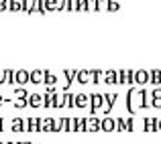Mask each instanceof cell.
<instances>
[{
	"mask_svg": "<svg viewBox=\"0 0 161 144\" xmlns=\"http://www.w3.org/2000/svg\"><path fill=\"white\" fill-rule=\"evenodd\" d=\"M149 94H147L145 90H137V87H130L129 91H126V110H129V114H135L137 110L141 108H147V105H151V100H147Z\"/></svg>",
	"mask_w": 161,
	"mask_h": 144,
	"instance_id": "6da1fadb",
	"label": "cell"
},
{
	"mask_svg": "<svg viewBox=\"0 0 161 144\" xmlns=\"http://www.w3.org/2000/svg\"><path fill=\"white\" fill-rule=\"evenodd\" d=\"M57 91H55V87H47L43 94V108H55V104H57Z\"/></svg>",
	"mask_w": 161,
	"mask_h": 144,
	"instance_id": "7a4b0ae2",
	"label": "cell"
},
{
	"mask_svg": "<svg viewBox=\"0 0 161 144\" xmlns=\"http://www.w3.org/2000/svg\"><path fill=\"white\" fill-rule=\"evenodd\" d=\"M104 104V94H90V114H98Z\"/></svg>",
	"mask_w": 161,
	"mask_h": 144,
	"instance_id": "3957f363",
	"label": "cell"
},
{
	"mask_svg": "<svg viewBox=\"0 0 161 144\" xmlns=\"http://www.w3.org/2000/svg\"><path fill=\"white\" fill-rule=\"evenodd\" d=\"M41 132H59V120L43 118L41 120Z\"/></svg>",
	"mask_w": 161,
	"mask_h": 144,
	"instance_id": "277c9868",
	"label": "cell"
},
{
	"mask_svg": "<svg viewBox=\"0 0 161 144\" xmlns=\"http://www.w3.org/2000/svg\"><path fill=\"white\" fill-rule=\"evenodd\" d=\"M25 132H41V118H27L25 120Z\"/></svg>",
	"mask_w": 161,
	"mask_h": 144,
	"instance_id": "5b68a950",
	"label": "cell"
},
{
	"mask_svg": "<svg viewBox=\"0 0 161 144\" xmlns=\"http://www.w3.org/2000/svg\"><path fill=\"white\" fill-rule=\"evenodd\" d=\"M149 81H151L149 71H145V69L135 71V85H145V83H149Z\"/></svg>",
	"mask_w": 161,
	"mask_h": 144,
	"instance_id": "8992f818",
	"label": "cell"
},
{
	"mask_svg": "<svg viewBox=\"0 0 161 144\" xmlns=\"http://www.w3.org/2000/svg\"><path fill=\"white\" fill-rule=\"evenodd\" d=\"M100 130H104V132H112V130H116V118H102L100 120Z\"/></svg>",
	"mask_w": 161,
	"mask_h": 144,
	"instance_id": "52a82bcc",
	"label": "cell"
},
{
	"mask_svg": "<svg viewBox=\"0 0 161 144\" xmlns=\"http://www.w3.org/2000/svg\"><path fill=\"white\" fill-rule=\"evenodd\" d=\"M29 77H31V73H29L27 69L14 71V83H19V85H27V83H29Z\"/></svg>",
	"mask_w": 161,
	"mask_h": 144,
	"instance_id": "ba28073f",
	"label": "cell"
},
{
	"mask_svg": "<svg viewBox=\"0 0 161 144\" xmlns=\"http://www.w3.org/2000/svg\"><path fill=\"white\" fill-rule=\"evenodd\" d=\"M116 97H118L116 94H104V104H102V112H104V114H108L110 110H112Z\"/></svg>",
	"mask_w": 161,
	"mask_h": 144,
	"instance_id": "9c48e42d",
	"label": "cell"
},
{
	"mask_svg": "<svg viewBox=\"0 0 161 144\" xmlns=\"http://www.w3.org/2000/svg\"><path fill=\"white\" fill-rule=\"evenodd\" d=\"M75 83H80V85H86V83H90V69H78Z\"/></svg>",
	"mask_w": 161,
	"mask_h": 144,
	"instance_id": "30bf717a",
	"label": "cell"
},
{
	"mask_svg": "<svg viewBox=\"0 0 161 144\" xmlns=\"http://www.w3.org/2000/svg\"><path fill=\"white\" fill-rule=\"evenodd\" d=\"M27 101H29L31 108H43V95L41 94H29Z\"/></svg>",
	"mask_w": 161,
	"mask_h": 144,
	"instance_id": "8fae6325",
	"label": "cell"
},
{
	"mask_svg": "<svg viewBox=\"0 0 161 144\" xmlns=\"http://www.w3.org/2000/svg\"><path fill=\"white\" fill-rule=\"evenodd\" d=\"M90 105V95L88 94H75V108L84 110Z\"/></svg>",
	"mask_w": 161,
	"mask_h": 144,
	"instance_id": "7c38bea8",
	"label": "cell"
},
{
	"mask_svg": "<svg viewBox=\"0 0 161 144\" xmlns=\"http://www.w3.org/2000/svg\"><path fill=\"white\" fill-rule=\"evenodd\" d=\"M116 81H118V71L108 69L106 73H104V83H106V85H116Z\"/></svg>",
	"mask_w": 161,
	"mask_h": 144,
	"instance_id": "4fadbf2b",
	"label": "cell"
},
{
	"mask_svg": "<svg viewBox=\"0 0 161 144\" xmlns=\"http://www.w3.org/2000/svg\"><path fill=\"white\" fill-rule=\"evenodd\" d=\"M55 83H57V75L45 69V71H43V85H47V87H53Z\"/></svg>",
	"mask_w": 161,
	"mask_h": 144,
	"instance_id": "5bb4252c",
	"label": "cell"
},
{
	"mask_svg": "<svg viewBox=\"0 0 161 144\" xmlns=\"http://www.w3.org/2000/svg\"><path fill=\"white\" fill-rule=\"evenodd\" d=\"M102 79H104V73L100 69H90V83L92 85H100Z\"/></svg>",
	"mask_w": 161,
	"mask_h": 144,
	"instance_id": "9a60e30c",
	"label": "cell"
},
{
	"mask_svg": "<svg viewBox=\"0 0 161 144\" xmlns=\"http://www.w3.org/2000/svg\"><path fill=\"white\" fill-rule=\"evenodd\" d=\"M88 120V132H98L100 130V118H96L94 114H92L90 118H86Z\"/></svg>",
	"mask_w": 161,
	"mask_h": 144,
	"instance_id": "2e32d148",
	"label": "cell"
},
{
	"mask_svg": "<svg viewBox=\"0 0 161 144\" xmlns=\"http://www.w3.org/2000/svg\"><path fill=\"white\" fill-rule=\"evenodd\" d=\"M29 83H33V85H41V83H43V71H41V69H35V71H31V77H29Z\"/></svg>",
	"mask_w": 161,
	"mask_h": 144,
	"instance_id": "e0dca14e",
	"label": "cell"
},
{
	"mask_svg": "<svg viewBox=\"0 0 161 144\" xmlns=\"http://www.w3.org/2000/svg\"><path fill=\"white\" fill-rule=\"evenodd\" d=\"M2 83L4 85H14V71L12 69H4L2 71Z\"/></svg>",
	"mask_w": 161,
	"mask_h": 144,
	"instance_id": "ac0fdd59",
	"label": "cell"
},
{
	"mask_svg": "<svg viewBox=\"0 0 161 144\" xmlns=\"http://www.w3.org/2000/svg\"><path fill=\"white\" fill-rule=\"evenodd\" d=\"M59 4H61V0H45V10L49 12H59Z\"/></svg>",
	"mask_w": 161,
	"mask_h": 144,
	"instance_id": "d6986e66",
	"label": "cell"
},
{
	"mask_svg": "<svg viewBox=\"0 0 161 144\" xmlns=\"http://www.w3.org/2000/svg\"><path fill=\"white\" fill-rule=\"evenodd\" d=\"M10 130H12V132H25V120L14 118V120L10 122Z\"/></svg>",
	"mask_w": 161,
	"mask_h": 144,
	"instance_id": "ffe728a7",
	"label": "cell"
},
{
	"mask_svg": "<svg viewBox=\"0 0 161 144\" xmlns=\"http://www.w3.org/2000/svg\"><path fill=\"white\" fill-rule=\"evenodd\" d=\"M8 10L10 12H23V0H8Z\"/></svg>",
	"mask_w": 161,
	"mask_h": 144,
	"instance_id": "44dd1931",
	"label": "cell"
},
{
	"mask_svg": "<svg viewBox=\"0 0 161 144\" xmlns=\"http://www.w3.org/2000/svg\"><path fill=\"white\" fill-rule=\"evenodd\" d=\"M116 85H129V71L126 69H120L118 71V81Z\"/></svg>",
	"mask_w": 161,
	"mask_h": 144,
	"instance_id": "7402d4cb",
	"label": "cell"
},
{
	"mask_svg": "<svg viewBox=\"0 0 161 144\" xmlns=\"http://www.w3.org/2000/svg\"><path fill=\"white\" fill-rule=\"evenodd\" d=\"M106 10L108 12H118L120 10V2H116V0H106Z\"/></svg>",
	"mask_w": 161,
	"mask_h": 144,
	"instance_id": "603a6c76",
	"label": "cell"
},
{
	"mask_svg": "<svg viewBox=\"0 0 161 144\" xmlns=\"http://www.w3.org/2000/svg\"><path fill=\"white\" fill-rule=\"evenodd\" d=\"M143 126H145V130H157V120L155 118H147L143 122Z\"/></svg>",
	"mask_w": 161,
	"mask_h": 144,
	"instance_id": "cb8c5ba5",
	"label": "cell"
},
{
	"mask_svg": "<svg viewBox=\"0 0 161 144\" xmlns=\"http://www.w3.org/2000/svg\"><path fill=\"white\" fill-rule=\"evenodd\" d=\"M149 75H151L149 83H153V85H159L161 83V71H149Z\"/></svg>",
	"mask_w": 161,
	"mask_h": 144,
	"instance_id": "d4e9b609",
	"label": "cell"
},
{
	"mask_svg": "<svg viewBox=\"0 0 161 144\" xmlns=\"http://www.w3.org/2000/svg\"><path fill=\"white\" fill-rule=\"evenodd\" d=\"M116 130L118 132H126V120L120 116H116Z\"/></svg>",
	"mask_w": 161,
	"mask_h": 144,
	"instance_id": "484cf974",
	"label": "cell"
},
{
	"mask_svg": "<svg viewBox=\"0 0 161 144\" xmlns=\"http://www.w3.org/2000/svg\"><path fill=\"white\" fill-rule=\"evenodd\" d=\"M23 12L25 14H33V0H23Z\"/></svg>",
	"mask_w": 161,
	"mask_h": 144,
	"instance_id": "4316f807",
	"label": "cell"
},
{
	"mask_svg": "<svg viewBox=\"0 0 161 144\" xmlns=\"http://www.w3.org/2000/svg\"><path fill=\"white\" fill-rule=\"evenodd\" d=\"M14 95L19 97V100H27V97H29V91L25 90V87H16V90H14Z\"/></svg>",
	"mask_w": 161,
	"mask_h": 144,
	"instance_id": "83f0119b",
	"label": "cell"
},
{
	"mask_svg": "<svg viewBox=\"0 0 161 144\" xmlns=\"http://www.w3.org/2000/svg\"><path fill=\"white\" fill-rule=\"evenodd\" d=\"M12 105H14V108H27V105H29V101L27 100H19V97H16V100H12Z\"/></svg>",
	"mask_w": 161,
	"mask_h": 144,
	"instance_id": "f1b7e54d",
	"label": "cell"
},
{
	"mask_svg": "<svg viewBox=\"0 0 161 144\" xmlns=\"http://www.w3.org/2000/svg\"><path fill=\"white\" fill-rule=\"evenodd\" d=\"M126 130H129V132L135 130V120H133V118H126Z\"/></svg>",
	"mask_w": 161,
	"mask_h": 144,
	"instance_id": "f546056e",
	"label": "cell"
},
{
	"mask_svg": "<svg viewBox=\"0 0 161 144\" xmlns=\"http://www.w3.org/2000/svg\"><path fill=\"white\" fill-rule=\"evenodd\" d=\"M151 105H153V108H161V97H151Z\"/></svg>",
	"mask_w": 161,
	"mask_h": 144,
	"instance_id": "4dcf8cb0",
	"label": "cell"
},
{
	"mask_svg": "<svg viewBox=\"0 0 161 144\" xmlns=\"http://www.w3.org/2000/svg\"><path fill=\"white\" fill-rule=\"evenodd\" d=\"M8 10V0H0V12H6Z\"/></svg>",
	"mask_w": 161,
	"mask_h": 144,
	"instance_id": "1f68e13d",
	"label": "cell"
},
{
	"mask_svg": "<svg viewBox=\"0 0 161 144\" xmlns=\"http://www.w3.org/2000/svg\"><path fill=\"white\" fill-rule=\"evenodd\" d=\"M6 101H10V100H8V97H4L2 94H0V105H2V104H6Z\"/></svg>",
	"mask_w": 161,
	"mask_h": 144,
	"instance_id": "d6a6232c",
	"label": "cell"
},
{
	"mask_svg": "<svg viewBox=\"0 0 161 144\" xmlns=\"http://www.w3.org/2000/svg\"><path fill=\"white\" fill-rule=\"evenodd\" d=\"M151 97H161V90H155L153 94H151Z\"/></svg>",
	"mask_w": 161,
	"mask_h": 144,
	"instance_id": "836d02e7",
	"label": "cell"
},
{
	"mask_svg": "<svg viewBox=\"0 0 161 144\" xmlns=\"http://www.w3.org/2000/svg\"><path fill=\"white\" fill-rule=\"evenodd\" d=\"M2 128H4V122H2V118H0V132H2Z\"/></svg>",
	"mask_w": 161,
	"mask_h": 144,
	"instance_id": "e575fe53",
	"label": "cell"
},
{
	"mask_svg": "<svg viewBox=\"0 0 161 144\" xmlns=\"http://www.w3.org/2000/svg\"><path fill=\"white\" fill-rule=\"evenodd\" d=\"M0 83H2V75H0Z\"/></svg>",
	"mask_w": 161,
	"mask_h": 144,
	"instance_id": "d590c367",
	"label": "cell"
},
{
	"mask_svg": "<svg viewBox=\"0 0 161 144\" xmlns=\"http://www.w3.org/2000/svg\"><path fill=\"white\" fill-rule=\"evenodd\" d=\"M0 144H6V142H0Z\"/></svg>",
	"mask_w": 161,
	"mask_h": 144,
	"instance_id": "8d00e7d4",
	"label": "cell"
}]
</instances>
